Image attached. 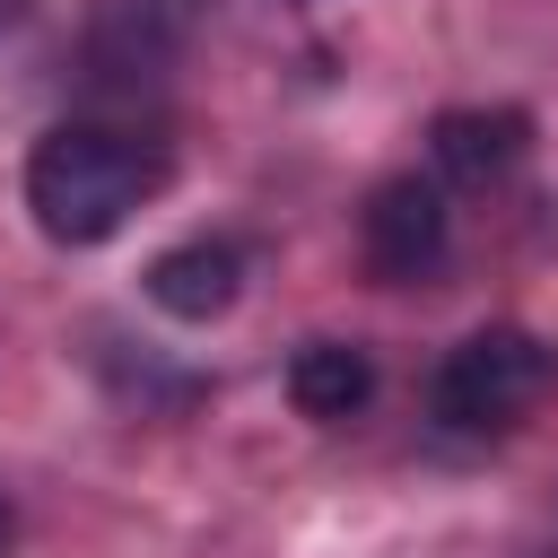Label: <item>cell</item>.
I'll return each mask as SVG.
<instances>
[{
  "label": "cell",
  "instance_id": "cell-5",
  "mask_svg": "<svg viewBox=\"0 0 558 558\" xmlns=\"http://www.w3.org/2000/svg\"><path fill=\"white\" fill-rule=\"evenodd\" d=\"M427 148H436V166L453 174V183H497L523 148H532V122L514 113V105H453V113H436V131H427Z\"/></svg>",
  "mask_w": 558,
  "mask_h": 558
},
{
  "label": "cell",
  "instance_id": "cell-1",
  "mask_svg": "<svg viewBox=\"0 0 558 558\" xmlns=\"http://www.w3.org/2000/svg\"><path fill=\"white\" fill-rule=\"evenodd\" d=\"M166 183V157L131 131H105V122H52L35 148H26V209L52 244H105L131 227V209Z\"/></svg>",
  "mask_w": 558,
  "mask_h": 558
},
{
  "label": "cell",
  "instance_id": "cell-2",
  "mask_svg": "<svg viewBox=\"0 0 558 558\" xmlns=\"http://www.w3.org/2000/svg\"><path fill=\"white\" fill-rule=\"evenodd\" d=\"M549 384H558V349L541 331H523V323H488V331L445 349V366H436V427L497 436V427L532 418Z\"/></svg>",
  "mask_w": 558,
  "mask_h": 558
},
{
  "label": "cell",
  "instance_id": "cell-6",
  "mask_svg": "<svg viewBox=\"0 0 558 558\" xmlns=\"http://www.w3.org/2000/svg\"><path fill=\"white\" fill-rule=\"evenodd\" d=\"M288 401L305 418H357L375 401V357L357 340H305L288 357Z\"/></svg>",
  "mask_w": 558,
  "mask_h": 558
},
{
  "label": "cell",
  "instance_id": "cell-3",
  "mask_svg": "<svg viewBox=\"0 0 558 558\" xmlns=\"http://www.w3.org/2000/svg\"><path fill=\"white\" fill-rule=\"evenodd\" d=\"M445 244H453V218H445V192L418 183V174H392L366 192V218H357V253L384 288H418L445 270Z\"/></svg>",
  "mask_w": 558,
  "mask_h": 558
},
{
  "label": "cell",
  "instance_id": "cell-4",
  "mask_svg": "<svg viewBox=\"0 0 558 558\" xmlns=\"http://www.w3.org/2000/svg\"><path fill=\"white\" fill-rule=\"evenodd\" d=\"M140 288H148V305L174 314V323H218V314L235 305V288H244V253H235L227 235H192V244H166Z\"/></svg>",
  "mask_w": 558,
  "mask_h": 558
}]
</instances>
